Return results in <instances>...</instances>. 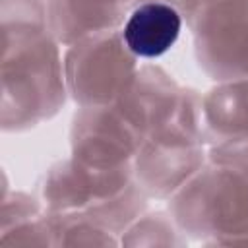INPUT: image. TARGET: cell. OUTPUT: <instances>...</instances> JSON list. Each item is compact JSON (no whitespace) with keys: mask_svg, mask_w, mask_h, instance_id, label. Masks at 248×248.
Returning <instances> with one entry per match:
<instances>
[{"mask_svg":"<svg viewBox=\"0 0 248 248\" xmlns=\"http://www.w3.org/2000/svg\"><path fill=\"white\" fill-rule=\"evenodd\" d=\"M48 223L54 234V246H120V236L79 213H50Z\"/></svg>","mask_w":248,"mask_h":248,"instance_id":"13","label":"cell"},{"mask_svg":"<svg viewBox=\"0 0 248 248\" xmlns=\"http://www.w3.org/2000/svg\"><path fill=\"white\" fill-rule=\"evenodd\" d=\"M190 240L184 236L172 215L167 211H145L141 213L122 234L120 246H140V248H182Z\"/></svg>","mask_w":248,"mask_h":248,"instance_id":"12","label":"cell"},{"mask_svg":"<svg viewBox=\"0 0 248 248\" xmlns=\"http://www.w3.org/2000/svg\"><path fill=\"white\" fill-rule=\"evenodd\" d=\"M209 159L234 165L248 172V140L246 141H234V143H223L209 147Z\"/></svg>","mask_w":248,"mask_h":248,"instance_id":"16","label":"cell"},{"mask_svg":"<svg viewBox=\"0 0 248 248\" xmlns=\"http://www.w3.org/2000/svg\"><path fill=\"white\" fill-rule=\"evenodd\" d=\"M145 138L114 103L78 107L70 124V157L97 170L132 167Z\"/></svg>","mask_w":248,"mask_h":248,"instance_id":"7","label":"cell"},{"mask_svg":"<svg viewBox=\"0 0 248 248\" xmlns=\"http://www.w3.org/2000/svg\"><path fill=\"white\" fill-rule=\"evenodd\" d=\"M186 25L207 78L217 83L248 76V0H202Z\"/></svg>","mask_w":248,"mask_h":248,"instance_id":"6","label":"cell"},{"mask_svg":"<svg viewBox=\"0 0 248 248\" xmlns=\"http://www.w3.org/2000/svg\"><path fill=\"white\" fill-rule=\"evenodd\" d=\"M184 27L180 10L167 0H151L136 6L124 19L120 33L138 60H155L167 54Z\"/></svg>","mask_w":248,"mask_h":248,"instance_id":"8","label":"cell"},{"mask_svg":"<svg viewBox=\"0 0 248 248\" xmlns=\"http://www.w3.org/2000/svg\"><path fill=\"white\" fill-rule=\"evenodd\" d=\"M203 93L180 85L170 112L149 132L134 159V176L149 200H169L207 161Z\"/></svg>","mask_w":248,"mask_h":248,"instance_id":"4","label":"cell"},{"mask_svg":"<svg viewBox=\"0 0 248 248\" xmlns=\"http://www.w3.org/2000/svg\"><path fill=\"white\" fill-rule=\"evenodd\" d=\"M140 64L120 29L81 37L64 50L68 97L78 107L112 105L130 87Z\"/></svg>","mask_w":248,"mask_h":248,"instance_id":"5","label":"cell"},{"mask_svg":"<svg viewBox=\"0 0 248 248\" xmlns=\"http://www.w3.org/2000/svg\"><path fill=\"white\" fill-rule=\"evenodd\" d=\"M167 209L188 240L205 246H248V172L207 161Z\"/></svg>","mask_w":248,"mask_h":248,"instance_id":"3","label":"cell"},{"mask_svg":"<svg viewBox=\"0 0 248 248\" xmlns=\"http://www.w3.org/2000/svg\"><path fill=\"white\" fill-rule=\"evenodd\" d=\"M178 91L180 85L165 68L145 62L140 64L130 87L118 101H114V105L120 107L145 136H149L174 107Z\"/></svg>","mask_w":248,"mask_h":248,"instance_id":"9","label":"cell"},{"mask_svg":"<svg viewBox=\"0 0 248 248\" xmlns=\"http://www.w3.org/2000/svg\"><path fill=\"white\" fill-rule=\"evenodd\" d=\"M46 209L37 194H27L21 190H10L2 194V209H0V232L8 231L23 221L35 219L43 215Z\"/></svg>","mask_w":248,"mask_h":248,"instance_id":"14","label":"cell"},{"mask_svg":"<svg viewBox=\"0 0 248 248\" xmlns=\"http://www.w3.org/2000/svg\"><path fill=\"white\" fill-rule=\"evenodd\" d=\"M0 128L21 134L52 120L68 99L64 56L48 27L46 0H0Z\"/></svg>","mask_w":248,"mask_h":248,"instance_id":"1","label":"cell"},{"mask_svg":"<svg viewBox=\"0 0 248 248\" xmlns=\"http://www.w3.org/2000/svg\"><path fill=\"white\" fill-rule=\"evenodd\" d=\"M48 27L62 46L81 37L120 29L126 12L116 0H46Z\"/></svg>","mask_w":248,"mask_h":248,"instance_id":"11","label":"cell"},{"mask_svg":"<svg viewBox=\"0 0 248 248\" xmlns=\"http://www.w3.org/2000/svg\"><path fill=\"white\" fill-rule=\"evenodd\" d=\"M37 196L46 211L91 217L118 236L147 211L149 202L134 176V165L97 170L70 155L46 169Z\"/></svg>","mask_w":248,"mask_h":248,"instance_id":"2","label":"cell"},{"mask_svg":"<svg viewBox=\"0 0 248 248\" xmlns=\"http://www.w3.org/2000/svg\"><path fill=\"white\" fill-rule=\"evenodd\" d=\"M116 2L120 4V8H122L126 14H130L136 6L143 4V2H151V0H116ZM167 2H170V4H174V6H176V0H167Z\"/></svg>","mask_w":248,"mask_h":248,"instance_id":"17","label":"cell"},{"mask_svg":"<svg viewBox=\"0 0 248 248\" xmlns=\"http://www.w3.org/2000/svg\"><path fill=\"white\" fill-rule=\"evenodd\" d=\"M202 107L209 147L248 140V76L217 81L203 93Z\"/></svg>","mask_w":248,"mask_h":248,"instance_id":"10","label":"cell"},{"mask_svg":"<svg viewBox=\"0 0 248 248\" xmlns=\"http://www.w3.org/2000/svg\"><path fill=\"white\" fill-rule=\"evenodd\" d=\"M4 244H27V246H54V234L48 223L46 211L35 219L23 221L8 231L0 232Z\"/></svg>","mask_w":248,"mask_h":248,"instance_id":"15","label":"cell"}]
</instances>
